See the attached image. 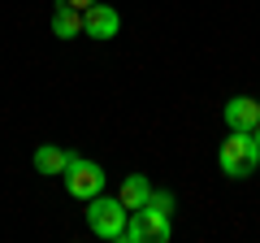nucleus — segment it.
Segmentation results:
<instances>
[{"label":"nucleus","mask_w":260,"mask_h":243,"mask_svg":"<svg viewBox=\"0 0 260 243\" xmlns=\"http://www.w3.org/2000/svg\"><path fill=\"white\" fill-rule=\"evenodd\" d=\"M117 31H121V13L113 9V5H91V9H83V35L113 39Z\"/></svg>","instance_id":"5"},{"label":"nucleus","mask_w":260,"mask_h":243,"mask_svg":"<svg viewBox=\"0 0 260 243\" xmlns=\"http://www.w3.org/2000/svg\"><path fill=\"white\" fill-rule=\"evenodd\" d=\"M260 122V100L256 96H230L225 100V126L230 131H256Z\"/></svg>","instance_id":"6"},{"label":"nucleus","mask_w":260,"mask_h":243,"mask_svg":"<svg viewBox=\"0 0 260 243\" xmlns=\"http://www.w3.org/2000/svg\"><path fill=\"white\" fill-rule=\"evenodd\" d=\"M65 5H74V9H91V5H100V0H65Z\"/></svg>","instance_id":"10"},{"label":"nucleus","mask_w":260,"mask_h":243,"mask_svg":"<svg viewBox=\"0 0 260 243\" xmlns=\"http://www.w3.org/2000/svg\"><path fill=\"white\" fill-rule=\"evenodd\" d=\"M148 196H152V183H148V174H130V178H121V204L135 213V208H143L148 204Z\"/></svg>","instance_id":"8"},{"label":"nucleus","mask_w":260,"mask_h":243,"mask_svg":"<svg viewBox=\"0 0 260 243\" xmlns=\"http://www.w3.org/2000/svg\"><path fill=\"white\" fill-rule=\"evenodd\" d=\"M70 161H74V152H61V148H52V143L35 148V169L48 174V178H61L65 169H70Z\"/></svg>","instance_id":"7"},{"label":"nucleus","mask_w":260,"mask_h":243,"mask_svg":"<svg viewBox=\"0 0 260 243\" xmlns=\"http://www.w3.org/2000/svg\"><path fill=\"white\" fill-rule=\"evenodd\" d=\"M52 35H56V39L83 35V9H74V5H56V13H52Z\"/></svg>","instance_id":"9"},{"label":"nucleus","mask_w":260,"mask_h":243,"mask_svg":"<svg viewBox=\"0 0 260 243\" xmlns=\"http://www.w3.org/2000/svg\"><path fill=\"white\" fill-rule=\"evenodd\" d=\"M169 213H174V196L169 191H152L148 204L135 208L121 230V243H169Z\"/></svg>","instance_id":"1"},{"label":"nucleus","mask_w":260,"mask_h":243,"mask_svg":"<svg viewBox=\"0 0 260 243\" xmlns=\"http://www.w3.org/2000/svg\"><path fill=\"white\" fill-rule=\"evenodd\" d=\"M61 178H65V191L74 200H91V196L104 191V169L95 165V161L78 157V152H74V161H70V169H65Z\"/></svg>","instance_id":"4"},{"label":"nucleus","mask_w":260,"mask_h":243,"mask_svg":"<svg viewBox=\"0 0 260 243\" xmlns=\"http://www.w3.org/2000/svg\"><path fill=\"white\" fill-rule=\"evenodd\" d=\"M251 135H256V143H260V122H256V131H251Z\"/></svg>","instance_id":"11"},{"label":"nucleus","mask_w":260,"mask_h":243,"mask_svg":"<svg viewBox=\"0 0 260 243\" xmlns=\"http://www.w3.org/2000/svg\"><path fill=\"white\" fill-rule=\"evenodd\" d=\"M217 165H221L225 178H251L260 165V143L251 131H230V139L221 143V152H217Z\"/></svg>","instance_id":"2"},{"label":"nucleus","mask_w":260,"mask_h":243,"mask_svg":"<svg viewBox=\"0 0 260 243\" xmlns=\"http://www.w3.org/2000/svg\"><path fill=\"white\" fill-rule=\"evenodd\" d=\"M126 222H130V208L121 204L117 196H91L87 200V226H91L100 239H113V243H121V230H126Z\"/></svg>","instance_id":"3"}]
</instances>
